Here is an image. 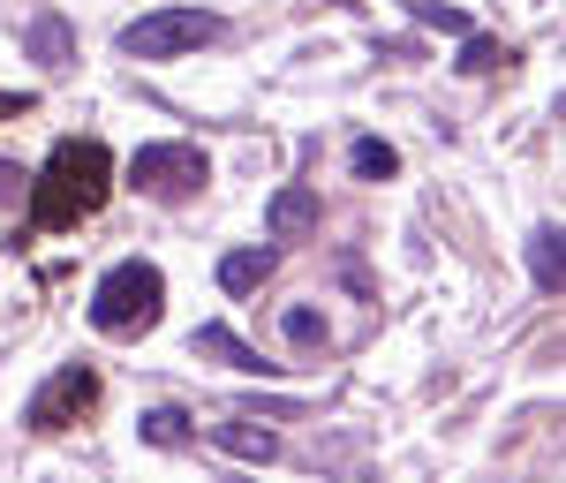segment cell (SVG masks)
<instances>
[{"label": "cell", "mask_w": 566, "mask_h": 483, "mask_svg": "<svg viewBox=\"0 0 566 483\" xmlns=\"http://www.w3.org/2000/svg\"><path fill=\"white\" fill-rule=\"evenodd\" d=\"M114 197V151L98 136H61L45 151V175L31 189V227L61 234V227H84L98 204Z\"/></svg>", "instance_id": "6da1fadb"}, {"label": "cell", "mask_w": 566, "mask_h": 483, "mask_svg": "<svg viewBox=\"0 0 566 483\" xmlns=\"http://www.w3.org/2000/svg\"><path fill=\"white\" fill-rule=\"evenodd\" d=\"M159 303H167V280H159V264H114L106 280H98V295H91V325L98 333H114V340H129V333H144L151 317H159Z\"/></svg>", "instance_id": "7a4b0ae2"}, {"label": "cell", "mask_w": 566, "mask_h": 483, "mask_svg": "<svg viewBox=\"0 0 566 483\" xmlns=\"http://www.w3.org/2000/svg\"><path fill=\"white\" fill-rule=\"evenodd\" d=\"M227 23L212 8H159V15H136L122 31V53L129 61H175V53H197V45H219Z\"/></svg>", "instance_id": "3957f363"}, {"label": "cell", "mask_w": 566, "mask_h": 483, "mask_svg": "<svg viewBox=\"0 0 566 483\" xmlns=\"http://www.w3.org/2000/svg\"><path fill=\"white\" fill-rule=\"evenodd\" d=\"M205 181H212V167H205L197 144H144L129 159V189L151 197V204H189Z\"/></svg>", "instance_id": "277c9868"}, {"label": "cell", "mask_w": 566, "mask_h": 483, "mask_svg": "<svg viewBox=\"0 0 566 483\" xmlns=\"http://www.w3.org/2000/svg\"><path fill=\"white\" fill-rule=\"evenodd\" d=\"M98 393H106V386H98L91 363H61L39 393H31V431H45V439H53V431H76L91 408H98Z\"/></svg>", "instance_id": "5b68a950"}, {"label": "cell", "mask_w": 566, "mask_h": 483, "mask_svg": "<svg viewBox=\"0 0 566 483\" xmlns=\"http://www.w3.org/2000/svg\"><path fill=\"white\" fill-rule=\"evenodd\" d=\"M264 220H272V234L280 242H295V234H310V227L325 220V204H317V189H303V181H287L272 204H264Z\"/></svg>", "instance_id": "8992f818"}, {"label": "cell", "mask_w": 566, "mask_h": 483, "mask_svg": "<svg viewBox=\"0 0 566 483\" xmlns=\"http://www.w3.org/2000/svg\"><path fill=\"white\" fill-rule=\"evenodd\" d=\"M197 355H219L227 370H250V378H272V370H280V363H264L234 325H197Z\"/></svg>", "instance_id": "52a82bcc"}, {"label": "cell", "mask_w": 566, "mask_h": 483, "mask_svg": "<svg viewBox=\"0 0 566 483\" xmlns=\"http://www.w3.org/2000/svg\"><path fill=\"white\" fill-rule=\"evenodd\" d=\"M272 264H280V242L227 250V258H219V287H227V295H250V287H264V280H272Z\"/></svg>", "instance_id": "ba28073f"}, {"label": "cell", "mask_w": 566, "mask_h": 483, "mask_svg": "<svg viewBox=\"0 0 566 483\" xmlns=\"http://www.w3.org/2000/svg\"><path fill=\"white\" fill-rule=\"evenodd\" d=\"M31 61H45V69H69V61H76L69 15H39V23H31Z\"/></svg>", "instance_id": "9c48e42d"}, {"label": "cell", "mask_w": 566, "mask_h": 483, "mask_svg": "<svg viewBox=\"0 0 566 483\" xmlns=\"http://www.w3.org/2000/svg\"><path fill=\"white\" fill-rule=\"evenodd\" d=\"M528 280H536L544 295H559V227H536V242H528Z\"/></svg>", "instance_id": "30bf717a"}, {"label": "cell", "mask_w": 566, "mask_h": 483, "mask_svg": "<svg viewBox=\"0 0 566 483\" xmlns=\"http://www.w3.org/2000/svg\"><path fill=\"white\" fill-rule=\"evenodd\" d=\"M219 445H227V453H242V461H272V453H280V439L258 431L250 416H242V423H219Z\"/></svg>", "instance_id": "8fae6325"}, {"label": "cell", "mask_w": 566, "mask_h": 483, "mask_svg": "<svg viewBox=\"0 0 566 483\" xmlns=\"http://www.w3.org/2000/svg\"><path fill=\"white\" fill-rule=\"evenodd\" d=\"M348 159H355V175H363V181L400 175V151H392L386 136H355V151H348Z\"/></svg>", "instance_id": "7c38bea8"}, {"label": "cell", "mask_w": 566, "mask_h": 483, "mask_svg": "<svg viewBox=\"0 0 566 483\" xmlns=\"http://www.w3.org/2000/svg\"><path fill=\"white\" fill-rule=\"evenodd\" d=\"M136 431H144V445H167V453H175V445H189V416H181V408H144Z\"/></svg>", "instance_id": "4fadbf2b"}, {"label": "cell", "mask_w": 566, "mask_h": 483, "mask_svg": "<svg viewBox=\"0 0 566 483\" xmlns=\"http://www.w3.org/2000/svg\"><path fill=\"white\" fill-rule=\"evenodd\" d=\"M499 61H506V45H491V39H476V31H461V69H469V76H491Z\"/></svg>", "instance_id": "5bb4252c"}, {"label": "cell", "mask_w": 566, "mask_h": 483, "mask_svg": "<svg viewBox=\"0 0 566 483\" xmlns=\"http://www.w3.org/2000/svg\"><path fill=\"white\" fill-rule=\"evenodd\" d=\"M325 333H333V325H325L317 309H287V340H303V348H317Z\"/></svg>", "instance_id": "9a60e30c"}, {"label": "cell", "mask_w": 566, "mask_h": 483, "mask_svg": "<svg viewBox=\"0 0 566 483\" xmlns=\"http://www.w3.org/2000/svg\"><path fill=\"white\" fill-rule=\"evenodd\" d=\"M23 197H31V175H23L15 159H0V212H8V204H23Z\"/></svg>", "instance_id": "2e32d148"}, {"label": "cell", "mask_w": 566, "mask_h": 483, "mask_svg": "<svg viewBox=\"0 0 566 483\" xmlns=\"http://www.w3.org/2000/svg\"><path fill=\"white\" fill-rule=\"evenodd\" d=\"M416 15H423L431 31H453V39L469 31V15H453V8H438V0H416Z\"/></svg>", "instance_id": "e0dca14e"}, {"label": "cell", "mask_w": 566, "mask_h": 483, "mask_svg": "<svg viewBox=\"0 0 566 483\" xmlns=\"http://www.w3.org/2000/svg\"><path fill=\"white\" fill-rule=\"evenodd\" d=\"M15 106H23V98H15V91H0V114H15Z\"/></svg>", "instance_id": "ac0fdd59"}]
</instances>
